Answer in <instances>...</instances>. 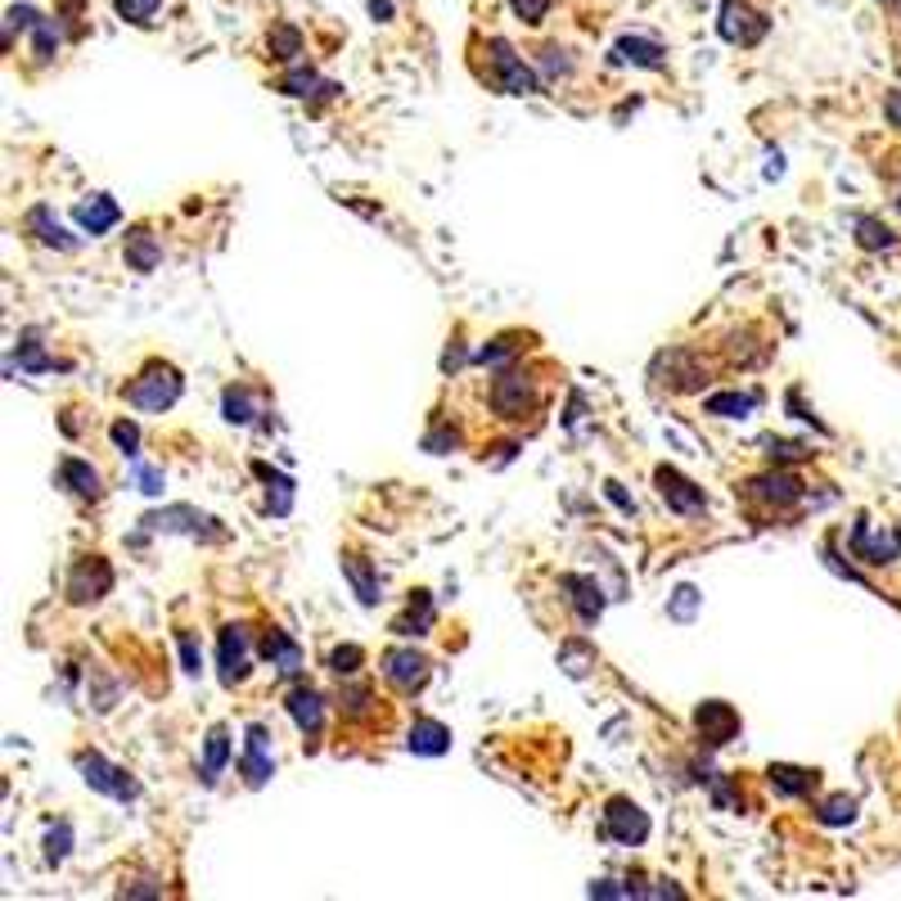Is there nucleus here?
Returning a JSON list of instances; mask_svg holds the SVG:
<instances>
[{
    "label": "nucleus",
    "mask_w": 901,
    "mask_h": 901,
    "mask_svg": "<svg viewBox=\"0 0 901 901\" xmlns=\"http://www.w3.org/2000/svg\"><path fill=\"white\" fill-rule=\"evenodd\" d=\"M180 370L176 366H167V360H149V366L131 379V388H127V402L136 406V410H149V415H163V410H172L176 402H180Z\"/></svg>",
    "instance_id": "nucleus-1"
},
{
    "label": "nucleus",
    "mask_w": 901,
    "mask_h": 901,
    "mask_svg": "<svg viewBox=\"0 0 901 901\" xmlns=\"http://www.w3.org/2000/svg\"><path fill=\"white\" fill-rule=\"evenodd\" d=\"M483 77L496 90H505V96H532V90H541V77L523 64L519 50L505 37H487V73Z\"/></svg>",
    "instance_id": "nucleus-2"
},
{
    "label": "nucleus",
    "mask_w": 901,
    "mask_h": 901,
    "mask_svg": "<svg viewBox=\"0 0 901 901\" xmlns=\"http://www.w3.org/2000/svg\"><path fill=\"white\" fill-rule=\"evenodd\" d=\"M744 500L771 509V515H785V509H798L807 500V487H802L798 473H785V469L775 465V469H766L758 478H748V483H744Z\"/></svg>",
    "instance_id": "nucleus-3"
},
{
    "label": "nucleus",
    "mask_w": 901,
    "mask_h": 901,
    "mask_svg": "<svg viewBox=\"0 0 901 901\" xmlns=\"http://www.w3.org/2000/svg\"><path fill=\"white\" fill-rule=\"evenodd\" d=\"M716 33H721V41H731V46L748 50V46H758V41L771 33V18L753 5V0H721Z\"/></svg>",
    "instance_id": "nucleus-4"
},
{
    "label": "nucleus",
    "mask_w": 901,
    "mask_h": 901,
    "mask_svg": "<svg viewBox=\"0 0 901 901\" xmlns=\"http://www.w3.org/2000/svg\"><path fill=\"white\" fill-rule=\"evenodd\" d=\"M140 523H144L140 532H186L194 541H226V532L217 528V519L199 515L194 505H167V509H158V515H144Z\"/></svg>",
    "instance_id": "nucleus-5"
},
{
    "label": "nucleus",
    "mask_w": 901,
    "mask_h": 901,
    "mask_svg": "<svg viewBox=\"0 0 901 901\" xmlns=\"http://www.w3.org/2000/svg\"><path fill=\"white\" fill-rule=\"evenodd\" d=\"M217 668H221V685L234 689L244 685L253 672V636L249 626H221L217 636Z\"/></svg>",
    "instance_id": "nucleus-6"
},
{
    "label": "nucleus",
    "mask_w": 901,
    "mask_h": 901,
    "mask_svg": "<svg viewBox=\"0 0 901 901\" xmlns=\"http://www.w3.org/2000/svg\"><path fill=\"white\" fill-rule=\"evenodd\" d=\"M536 406H541V393H536L532 375H523V370H505V375L492 383V410H496L500 419H523V415H532Z\"/></svg>",
    "instance_id": "nucleus-7"
},
{
    "label": "nucleus",
    "mask_w": 901,
    "mask_h": 901,
    "mask_svg": "<svg viewBox=\"0 0 901 901\" xmlns=\"http://www.w3.org/2000/svg\"><path fill=\"white\" fill-rule=\"evenodd\" d=\"M379 668H383V681L393 685L397 695H419V689L429 685V658L419 653V649H406V645L388 649L379 658Z\"/></svg>",
    "instance_id": "nucleus-8"
},
{
    "label": "nucleus",
    "mask_w": 901,
    "mask_h": 901,
    "mask_svg": "<svg viewBox=\"0 0 901 901\" xmlns=\"http://www.w3.org/2000/svg\"><path fill=\"white\" fill-rule=\"evenodd\" d=\"M77 771H81V779L96 794H109V798H117V802H131V798H140V785L136 779L123 771V766H113V762H104L100 753H81L77 758Z\"/></svg>",
    "instance_id": "nucleus-9"
},
{
    "label": "nucleus",
    "mask_w": 901,
    "mask_h": 901,
    "mask_svg": "<svg viewBox=\"0 0 901 901\" xmlns=\"http://www.w3.org/2000/svg\"><path fill=\"white\" fill-rule=\"evenodd\" d=\"M653 483H658V496H663L676 515H685V519H699V515H708V496H703V487H695L689 478L681 473V469H672V465H658L653 469Z\"/></svg>",
    "instance_id": "nucleus-10"
},
{
    "label": "nucleus",
    "mask_w": 901,
    "mask_h": 901,
    "mask_svg": "<svg viewBox=\"0 0 901 901\" xmlns=\"http://www.w3.org/2000/svg\"><path fill=\"white\" fill-rule=\"evenodd\" d=\"M113 591V568L100 555H86L73 563L68 573V599L73 605H100V599Z\"/></svg>",
    "instance_id": "nucleus-11"
},
{
    "label": "nucleus",
    "mask_w": 901,
    "mask_h": 901,
    "mask_svg": "<svg viewBox=\"0 0 901 901\" xmlns=\"http://www.w3.org/2000/svg\"><path fill=\"white\" fill-rule=\"evenodd\" d=\"M653 375H668L663 383L672 388V393H699V388L708 383V366H703L695 352H685V347L658 356L653 360Z\"/></svg>",
    "instance_id": "nucleus-12"
},
{
    "label": "nucleus",
    "mask_w": 901,
    "mask_h": 901,
    "mask_svg": "<svg viewBox=\"0 0 901 901\" xmlns=\"http://www.w3.org/2000/svg\"><path fill=\"white\" fill-rule=\"evenodd\" d=\"M605 834L613 838V843L640 848L645 838H649V816L640 811V802H631V798H613V802L605 807Z\"/></svg>",
    "instance_id": "nucleus-13"
},
{
    "label": "nucleus",
    "mask_w": 901,
    "mask_h": 901,
    "mask_svg": "<svg viewBox=\"0 0 901 901\" xmlns=\"http://www.w3.org/2000/svg\"><path fill=\"white\" fill-rule=\"evenodd\" d=\"M695 726H699V735L708 739V748H721V744H731V739L739 735V712H735L731 703H721V699H708V703H699V712H695Z\"/></svg>",
    "instance_id": "nucleus-14"
},
{
    "label": "nucleus",
    "mask_w": 901,
    "mask_h": 901,
    "mask_svg": "<svg viewBox=\"0 0 901 901\" xmlns=\"http://www.w3.org/2000/svg\"><path fill=\"white\" fill-rule=\"evenodd\" d=\"M559 586L568 591V605L578 609V622L582 626H595L599 613H605V591H599V582L595 578H582V573H568V578H559Z\"/></svg>",
    "instance_id": "nucleus-15"
},
{
    "label": "nucleus",
    "mask_w": 901,
    "mask_h": 901,
    "mask_svg": "<svg viewBox=\"0 0 901 901\" xmlns=\"http://www.w3.org/2000/svg\"><path fill=\"white\" fill-rule=\"evenodd\" d=\"M852 555L861 563H892L901 555V532H888V536H875V528H870L865 519L852 528Z\"/></svg>",
    "instance_id": "nucleus-16"
},
{
    "label": "nucleus",
    "mask_w": 901,
    "mask_h": 901,
    "mask_svg": "<svg viewBox=\"0 0 901 901\" xmlns=\"http://www.w3.org/2000/svg\"><path fill=\"white\" fill-rule=\"evenodd\" d=\"M239 775H244L249 789H262L270 779V735H266V726H249V744H244V758H239Z\"/></svg>",
    "instance_id": "nucleus-17"
},
{
    "label": "nucleus",
    "mask_w": 901,
    "mask_h": 901,
    "mask_svg": "<svg viewBox=\"0 0 901 901\" xmlns=\"http://www.w3.org/2000/svg\"><path fill=\"white\" fill-rule=\"evenodd\" d=\"M289 716H293V726L303 731L307 739H316L320 731H325V699L316 695L312 685H297V689H289Z\"/></svg>",
    "instance_id": "nucleus-18"
},
{
    "label": "nucleus",
    "mask_w": 901,
    "mask_h": 901,
    "mask_svg": "<svg viewBox=\"0 0 901 901\" xmlns=\"http://www.w3.org/2000/svg\"><path fill=\"white\" fill-rule=\"evenodd\" d=\"M262 658L280 676H297V672H303V649H297V640H289L284 631H276V626H270L266 636H262Z\"/></svg>",
    "instance_id": "nucleus-19"
},
{
    "label": "nucleus",
    "mask_w": 901,
    "mask_h": 901,
    "mask_svg": "<svg viewBox=\"0 0 901 901\" xmlns=\"http://www.w3.org/2000/svg\"><path fill=\"white\" fill-rule=\"evenodd\" d=\"M406 744H410V753H419V758H442V753H451V731L442 726V721H433V716H415Z\"/></svg>",
    "instance_id": "nucleus-20"
},
{
    "label": "nucleus",
    "mask_w": 901,
    "mask_h": 901,
    "mask_svg": "<svg viewBox=\"0 0 901 901\" xmlns=\"http://www.w3.org/2000/svg\"><path fill=\"white\" fill-rule=\"evenodd\" d=\"M613 59H618V64H636V68H663L668 50L658 41H649V37H622L613 46Z\"/></svg>",
    "instance_id": "nucleus-21"
},
{
    "label": "nucleus",
    "mask_w": 901,
    "mask_h": 901,
    "mask_svg": "<svg viewBox=\"0 0 901 901\" xmlns=\"http://www.w3.org/2000/svg\"><path fill=\"white\" fill-rule=\"evenodd\" d=\"M117 203L109 199V194H90L86 203H77V226L86 230V234H104V230H113L117 226Z\"/></svg>",
    "instance_id": "nucleus-22"
},
{
    "label": "nucleus",
    "mask_w": 901,
    "mask_h": 901,
    "mask_svg": "<svg viewBox=\"0 0 901 901\" xmlns=\"http://www.w3.org/2000/svg\"><path fill=\"white\" fill-rule=\"evenodd\" d=\"M59 483H64L77 500H100V496H104L100 473L90 469L86 460H64V465H59Z\"/></svg>",
    "instance_id": "nucleus-23"
},
{
    "label": "nucleus",
    "mask_w": 901,
    "mask_h": 901,
    "mask_svg": "<svg viewBox=\"0 0 901 901\" xmlns=\"http://www.w3.org/2000/svg\"><path fill=\"white\" fill-rule=\"evenodd\" d=\"M343 578L352 582L360 605H379V573L370 568L366 555H343Z\"/></svg>",
    "instance_id": "nucleus-24"
},
{
    "label": "nucleus",
    "mask_w": 901,
    "mask_h": 901,
    "mask_svg": "<svg viewBox=\"0 0 901 901\" xmlns=\"http://www.w3.org/2000/svg\"><path fill=\"white\" fill-rule=\"evenodd\" d=\"M429 626H433V595L429 591H415L410 605H406V613L393 622V631H397V636H429Z\"/></svg>",
    "instance_id": "nucleus-25"
},
{
    "label": "nucleus",
    "mask_w": 901,
    "mask_h": 901,
    "mask_svg": "<svg viewBox=\"0 0 901 901\" xmlns=\"http://www.w3.org/2000/svg\"><path fill=\"white\" fill-rule=\"evenodd\" d=\"M253 473L266 483V505H270V515L284 519L289 509H293V478H284L280 469H270V465H253Z\"/></svg>",
    "instance_id": "nucleus-26"
},
{
    "label": "nucleus",
    "mask_w": 901,
    "mask_h": 901,
    "mask_svg": "<svg viewBox=\"0 0 901 901\" xmlns=\"http://www.w3.org/2000/svg\"><path fill=\"white\" fill-rule=\"evenodd\" d=\"M123 257H127V266L131 270H154L158 262H163V244L154 234H149L144 226H136L131 234H127V249H123Z\"/></svg>",
    "instance_id": "nucleus-27"
},
{
    "label": "nucleus",
    "mask_w": 901,
    "mask_h": 901,
    "mask_svg": "<svg viewBox=\"0 0 901 901\" xmlns=\"http://www.w3.org/2000/svg\"><path fill=\"white\" fill-rule=\"evenodd\" d=\"M226 758H230V731L213 726L207 731V744H203V785H217L226 771Z\"/></svg>",
    "instance_id": "nucleus-28"
},
{
    "label": "nucleus",
    "mask_w": 901,
    "mask_h": 901,
    "mask_svg": "<svg viewBox=\"0 0 901 901\" xmlns=\"http://www.w3.org/2000/svg\"><path fill=\"white\" fill-rule=\"evenodd\" d=\"M766 779H771V789L785 798H802L816 789V771H807V766H771Z\"/></svg>",
    "instance_id": "nucleus-29"
},
{
    "label": "nucleus",
    "mask_w": 901,
    "mask_h": 901,
    "mask_svg": "<svg viewBox=\"0 0 901 901\" xmlns=\"http://www.w3.org/2000/svg\"><path fill=\"white\" fill-rule=\"evenodd\" d=\"M27 230H33L41 244H50V249H59V253H73L77 249V239H68L64 234V226H59L54 217H50V207H33L27 213Z\"/></svg>",
    "instance_id": "nucleus-30"
},
{
    "label": "nucleus",
    "mask_w": 901,
    "mask_h": 901,
    "mask_svg": "<svg viewBox=\"0 0 901 901\" xmlns=\"http://www.w3.org/2000/svg\"><path fill=\"white\" fill-rule=\"evenodd\" d=\"M339 712L347 721H370L379 708H375V689L370 685H343V695H339Z\"/></svg>",
    "instance_id": "nucleus-31"
},
{
    "label": "nucleus",
    "mask_w": 901,
    "mask_h": 901,
    "mask_svg": "<svg viewBox=\"0 0 901 901\" xmlns=\"http://www.w3.org/2000/svg\"><path fill=\"white\" fill-rule=\"evenodd\" d=\"M59 41H64V23H59V18H37L33 23V59H37V64H50Z\"/></svg>",
    "instance_id": "nucleus-32"
},
{
    "label": "nucleus",
    "mask_w": 901,
    "mask_h": 901,
    "mask_svg": "<svg viewBox=\"0 0 901 901\" xmlns=\"http://www.w3.org/2000/svg\"><path fill=\"white\" fill-rule=\"evenodd\" d=\"M758 393H716V397H708L703 402V410L708 415H721V419H744L748 410H758Z\"/></svg>",
    "instance_id": "nucleus-33"
},
{
    "label": "nucleus",
    "mask_w": 901,
    "mask_h": 901,
    "mask_svg": "<svg viewBox=\"0 0 901 901\" xmlns=\"http://www.w3.org/2000/svg\"><path fill=\"white\" fill-rule=\"evenodd\" d=\"M18 366H23V370H33V375L54 370V356H46L37 329H23V339H18Z\"/></svg>",
    "instance_id": "nucleus-34"
},
{
    "label": "nucleus",
    "mask_w": 901,
    "mask_h": 901,
    "mask_svg": "<svg viewBox=\"0 0 901 901\" xmlns=\"http://www.w3.org/2000/svg\"><path fill=\"white\" fill-rule=\"evenodd\" d=\"M523 347H528V339L523 334H500V339H492L483 352H478V360H483V366H509V360L515 356H523Z\"/></svg>",
    "instance_id": "nucleus-35"
},
{
    "label": "nucleus",
    "mask_w": 901,
    "mask_h": 901,
    "mask_svg": "<svg viewBox=\"0 0 901 901\" xmlns=\"http://www.w3.org/2000/svg\"><path fill=\"white\" fill-rule=\"evenodd\" d=\"M270 54L280 59V64H297V54H303V33L289 23H276L270 27Z\"/></svg>",
    "instance_id": "nucleus-36"
},
{
    "label": "nucleus",
    "mask_w": 901,
    "mask_h": 901,
    "mask_svg": "<svg viewBox=\"0 0 901 901\" xmlns=\"http://www.w3.org/2000/svg\"><path fill=\"white\" fill-rule=\"evenodd\" d=\"M221 410H226L230 424H249V419L257 415V402H253L249 388H226V393H221Z\"/></svg>",
    "instance_id": "nucleus-37"
},
{
    "label": "nucleus",
    "mask_w": 901,
    "mask_h": 901,
    "mask_svg": "<svg viewBox=\"0 0 901 901\" xmlns=\"http://www.w3.org/2000/svg\"><path fill=\"white\" fill-rule=\"evenodd\" d=\"M113 10H117V18L123 23H136V27H149L158 18V10H163V0H113Z\"/></svg>",
    "instance_id": "nucleus-38"
},
{
    "label": "nucleus",
    "mask_w": 901,
    "mask_h": 901,
    "mask_svg": "<svg viewBox=\"0 0 901 901\" xmlns=\"http://www.w3.org/2000/svg\"><path fill=\"white\" fill-rule=\"evenodd\" d=\"M559 663H563L568 676H586V672L595 668V649H591L586 640H568V645L559 649Z\"/></svg>",
    "instance_id": "nucleus-39"
},
{
    "label": "nucleus",
    "mask_w": 901,
    "mask_h": 901,
    "mask_svg": "<svg viewBox=\"0 0 901 901\" xmlns=\"http://www.w3.org/2000/svg\"><path fill=\"white\" fill-rule=\"evenodd\" d=\"M856 244H861V249H892L897 239H892V230H888L884 221H875V217H856Z\"/></svg>",
    "instance_id": "nucleus-40"
},
{
    "label": "nucleus",
    "mask_w": 901,
    "mask_h": 901,
    "mask_svg": "<svg viewBox=\"0 0 901 901\" xmlns=\"http://www.w3.org/2000/svg\"><path fill=\"white\" fill-rule=\"evenodd\" d=\"M280 90H284V96H312V90H320V77L307 64H297V68H289L280 77Z\"/></svg>",
    "instance_id": "nucleus-41"
},
{
    "label": "nucleus",
    "mask_w": 901,
    "mask_h": 901,
    "mask_svg": "<svg viewBox=\"0 0 901 901\" xmlns=\"http://www.w3.org/2000/svg\"><path fill=\"white\" fill-rule=\"evenodd\" d=\"M360 663H366V653H360L356 645H343V649L329 653V672H334V676H356Z\"/></svg>",
    "instance_id": "nucleus-42"
},
{
    "label": "nucleus",
    "mask_w": 901,
    "mask_h": 901,
    "mask_svg": "<svg viewBox=\"0 0 901 901\" xmlns=\"http://www.w3.org/2000/svg\"><path fill=\"white\" fill-rule=\"evenodd\" d=\"M33 23H37L33 5H10V14H5V50H14V37L23 33V27H33Z\"/></svg>",
    "instance_id": "nucleus-43"
},
{
    "label": "nucleus",
    "mask_w": 901,
    "mask_h": 901,
    "mask_svg": "<svg viewBox=\"0 0 901 901\" xmlns=\"http://www.w3.org/2000/svg\"><path fill=\"white\" fill-rule=\"evenodd\" d=\"M852 816H856V802H852V798H843V794L829 798V802L821 807V821H825V825H848Z\"/></svg>",
    "instance_id": "nucleus-44"
},
{
    "label": "nucleus",
    "mask_w": 901,
    "mask_h": 901,
    "mask_svg": "<svg viewBox=\"0 0 901 901\" xmlns=\"http://www.w3.org/2000/svg\"><path fill=\"white\" fill-rule=\"evenodd\" d=\"M68 848H73V829H68V825H59V829H50V834H46V861H50V865L64 861V856H68Z\"/></svg>",
    "instance_id": "nucleus-45"
},
{
    "label": "nucleus",
    "mask_w": 901,
    "mask_h": 901,
    "mask_svg": "<svg viewBox=\"0 0 901 901\" xmlns=\"http://www.w3.org/2000/svg\"><path fill=\"white\" fill-rule=\"evenodd\" d=\"M509 10H515V18H519V23L536 27L541 18L550 14V0H509Z\"/></svg>",
    "instance_id": "nucleus-46"
},
{
    "label": "nucleus",
    "mask_w": 901,
    "mask_h": 901,
    "mask_svg": "<svg viewBox=\"0 0 901 901\" xmlns=\"http://www.w3.org/2000/svg\"><path fill=\"white\" fill-rule=\"evenodd\" d=\"M109 433H113V446L123 451V456H136V446H140V429L131 424V419H117V424H113Z\"/></svg>",
    "instance_id": "nucleus-47"
},
{
    "label": "nucleus",
    "mask_w": 901,
    "mask_h": 901,
    "mask_svg": "<svg viewBox=\"0 0 901 901\" xmlns=\"http://www.w3.org/2000/svg\"><path fill=\"white\" fill-rule=\"evenodd\" d=\"M766 456H771V465H794V460H807L811 451L802 442H771Z\"/></svg>",
    "instance_id": "nucleus-48"
},
{
    "label": "nucleus",
    "mask_w": 901,
    "mask_h": 901,
    "mask_svg": "<svg viewBox=\"0 0 901 901\" xmlns=\"http://www.w3.org/2000/svg\"><path fill=\"white\" fill-rule=\"evenodd\" d=\"M180 658H186V672H190V676L203 672V658H199V645H194L190 631H180Z\"/></svg>",
    "instance_id": "nucleus-49"
},
{
    "label": "nucleus",
    "mask_w": 901,
    "mask_h": 901,
    "mask_svg": "<svg viewBox=\"0 0 901 901\" xmlns=\"http://www.w3.org/2000/svg\"><path fill=\"white\" fill-rule=\"evenodd\" d=\"M559 54H563L559 46H546V50H541V68H546L550 77H555V73H573V59H559Z\"/></svg>",
    "instance_id": "nucleus-50"
},
{
    "label": "nucleus",
    "mask_w": 901,
    "mask_h": 901,
    "mask_svg": "<svg viewBox=\"0 0 901 901\" xmlns=\"http://www.w3.org/2000/svg\"><path fill=\"white\" fill-rule=\"evenodd\" d=\"M136 483H140L144 496H158V492H163V473H158V469H149V465H140V469H136Z\"/></svg>",
    "instance_id": "nucleus-51"
},
{
    "label": "nucleus",
    "mask_w": 901,
    "mask_h": 901,
    "mask_svg": "<svg viewBox=\"0 0 901 901\" xmlns=\"http://www.w3.org/2000/svg\"><path fill=\"white\" fill-rule=\"evenodd\" d=\"M695 605H699V591L681 586V591H676V605H672V618H689V613H695Z\"/></svg>",
    "instance_id": "nucleus-52"
},
{
    "label": "nucleus",
    "mask_w": 901,
    "mask_h": 901,
    "mask_svg": "<svg viewBox=\"0 0 901 901\" xmlns=\"http://www.w3.org/2000/svg\"><path fill=\"white\" fill-rule=\"evenodd\" d=\"M888 117H892V127H901V90L888 96Z\"/></svg>",
    "instance_id": "nucleus-53"
},
{
    "label": "nucleus",
    "mask_w": 901,
    "mask_h": 901,
    "mask_svg": "<svg viewBox=\"0 0 901 901\" xmlns=\"http://www.w3.org/2000/svg\"><path fill=\"white\" fill-rule=\"evenodd\" d=\"M897 213H901V186H897Z\"/></svg>",
    "instance_id": "nucleus-54"
},
{
    "label": "nucleus",
    "mask_w": 901,
    "mask_h": 901,
    "mask_svg": "<svg viewBox=\"0 0 901 901\" xmlns=\"http://www.w3.org/2000/svg\"><path fill=\"white\" fill-rule=\"evenodd\" d=\"M884 5H888V10H892V5H897V0H884Z\"/></svg>",
    "instance_id": "nucleus-55"
}]
</instances>
